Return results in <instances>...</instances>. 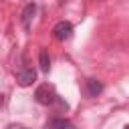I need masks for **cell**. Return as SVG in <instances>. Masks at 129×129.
Returning <instances> with one entry per match:
<instances>
[{"mask_svg":"<svg viewBox=\"0 0 129 129\" xmlns=\"http://www.w3.org/2000/svg\"><path fill=\"white\" fill-rule=\"evenodd\" d=\"M87 93L91 97H97L103 93V83L97 81V79H87Z\"/></svg>","mask_w":129,"mask_h":129,"instance_id":"cell-6","label":"cell"},{"mask_svg":"<svg viewBox=\"0 0 129 129\" xmlns=\"http://www.w3.org/2000/svg\"><path fill=\"white\" fill-rule=\"evenodd\" d=\"M34 99H36V103L48 107V105H54V103L58 101V95H56V91H54V87H52L50 83H42V85L36 87Z\"/></svg>","mask_w":129,"mask_h":129,"instance_id":"cell-1","label":"cell"},{"mask_svg":"<svg viewBox=\"0 0 129 129\" xmlns=\"http://www.w3.org/2000/svg\"><path fill=\"white\" fill-rule=\"evenodd\" d=\"M38 64H40V71L42 73H48L50 71V56H48V52L42 48L40 50V54H38Z\"/></svg>","mask_w":129,"mask_h":129,"instance_id":"cell-7","label":"cell"},{"mask_svg":"<svg viewBox=\"0 0 129 129\" xmlns=\"http://www.w3.org/2000/svg\"><path fill=\"white\" fill-rule=\"evenodd\" d=\"M6 129H28V127H24L20 123H10V125H6Z\"/></svg>","mask_w":129,"mask_h":129,"instance_id":"cell-8","label":"cell"},{"mask_svg":"<svg viewBox=\"0 0 129 129\" xmlns=\"http://www.w3.org/2000/svg\"><path fill=\"white\" fill-rule=\"evenodd\" d=\"M52 36H54L56 40H60V42L69 40V38L73 36V24H71L69 20H60V22H56L54 28H52Z\"/></svg>","mask_w":129,"mask_h":129,"instance_id":"cell-2","label":"cell"},{"mask_svg":"<svg viewBox=\"0 0 129 129\" xmlns=\"http://www.w3.org/2000/svg\"><path fill=\"white\" fill-rule=\"evenodd\" d=\"M36 81V71L34 69H22V71H18V75H16V83L20 85V87H28V85H32Z\"/></svg>","mask_w":129,"mask_h":129,"instance_id":"cell-3","label":"cell"},{"mask_svg":"<svg viewBox=\"0 0 129 129\" xmlns=\"http://www.w3.org/2000/svg\"><path fill=\"white\" fill-rule=\"evenodd\" d=\"M44 129H75V125L73 123H69L67 119H60V117H52L46 125H44Z\"/></svg>","mask_w":129,"mask_h":129,"instance_id":"cell-4","label":"cell"},{"mask_svg":"<svg viewBox=\"0 0 129 129\" xmlns=\"http://www.w3.org/2000/svg\"><path fill=\"white\" fill-rule=\"evenodd\" d=\"M125 129H129V125H127V127H125Z\"/></svg>","mask_w":129,"mask_h":129,"instance_id":"cell-9","label":"cell"},{"mask_svg":"<svg viewBox=\"0 0 129 129\" xmlns=\"http://www.w3.org/2000/svg\"><path fill=\"white\" fill-rule=\"evenodd\" d=\"M34 12H36V4H32V2L26 4L24 10H22V26H24L26 30L30 28V20L34 18Z\"/></svg>","mask_w":129,"mask_h":129,"instance_id":"cell-5","label":"cell"}]
</instances>
